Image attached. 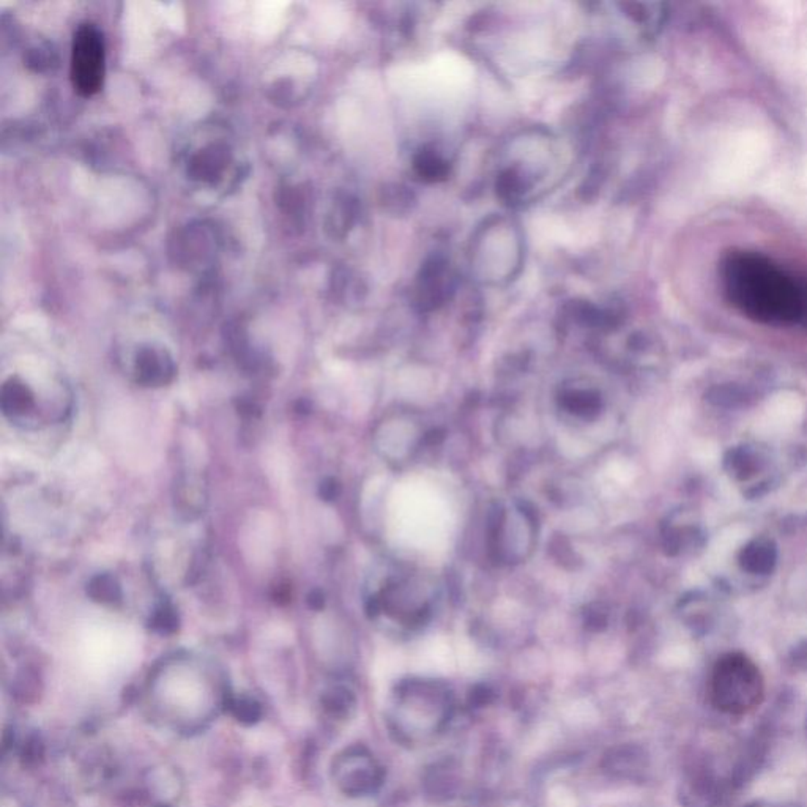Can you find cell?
Returning <instances> with one entry per match:
<instances>
[{"label":"cell","instance_id":"cell-1","mask_svg":"<svg viewBox=\"0 0 807 807\" xmlns=\"http://www.w3.org/2000/svg\"><path fill=\"white\" fill-rule=\"evenodd\" d=\"M720 281L727 301L746 317L765 326L807 328V281L770 257L732 251L720 262Z\"/></svg>","mask_w":807,"mask_h":807},{"label":"cell","instance_id":"cell-2","mask_svg":"<svg viewBox=\"0 0 807 807\" xmlns=\"http://www.w3.org/2000/svg\"><path fill=\"white\" fill-rule=\"evenodd\" d=\"M764 697V675L746 655L730 653L716 663L710 680V699L720 711L745 716L760 707Z\"/></svg>","mask_w":807,"mask_h":807},{"label":"cell","instance_id":"cell-3","mask_svg":"<svg viewBox=\"0 0 807 807\" xmlns=\"http://www.w3.org/2000/svg\"><path fill=\"white\" fill-rule=\"evenodd\" d=\"M106 52L101 32L94 24H82L75 33L71 52V81L78 94L92 96L103 87Z\"/></svg>","mask_w":807,"mask_h":807},{"label":"cell","instance_id":"cell-4","mask_svg":"<svg viewBox=\"0 0 807 807\" xmlns=\"http://www.w3.org/2000/svg\"><path fill=\"white\" fill-rule=\"evenodd\" d=\"M454 273L444 254H432L419 269L413 286V305L429 313L445 305L454 292Z\"/></svg>","mask_w":807,"mask_h":807},{"label":"cell","instance_id":"cell-5","mask_svg":"<svg viewBox=\"0 0 807 807\" xmlns=\"http://www.w3.org/2000/svg\"><path fill=\"white\" fill-rule=\"evenodd\" d=\"M333 770L339 789L347 795H366L381 784V768L368 752L358 747L339 756Z\"/></svg>","mask_w":807,"mask_h":807},{"label":"cell","instance_id":"cell-6","mask_svg":"<svg viewBox=\"0 0 807 807\" xmlns=\"http://www.w3.org/2000/svg\"><path fill=\"white\" fill-rule=\"evenodd\" d=\"M450 161L432 147L419 149L413 157V170L425 182H442L450 176Z\"/></svg>","mask_w":807,"mask_h":807},{"label":"cell","instance_id":"cell-7","mask_svg":"<svg viewBox=\"0 0 807 807\" xmlns=\"http://www.w3.org/2000/svg\"><path fill=\"white\" fill-rule=\"evenodd\" d=\"M560 406L573 415L591 418L601 410V395L595 390H568L560 396Z\"/></svg>","mask_w":807,"mask_h":807},{"label":"cell","instance_id":"cell-8","mask_svg":"<svg viewBox=\"0 0 807 807\" xmlns=\"http://www.w3.org/2000/svg\"><path fill=\"white\" fill-rule=\"evenodd\" d=\"M741 564L743 568L751 573H766L776 562V551L773 549L770 541L758 539L749 546H746L741 552Z\"/></svg>","mask_w":807,"mask_h":807},{"label":"cell","instance_id":"cell-9","mask_svg":"<svg viewBox=\"0 0 807 807\" xmlns=\"http://www.w3.org/2000/svg\"><path fill=\"white\" fill-rule=\"evenodd\" d=\"M2 407L5 413H12L14 417L29 412L33 407L32 393L21 383H8L2 391Z\"/></svg>","mask_w":807,"mask_h":807},{"label":"cell","instance_id":"cell-10","mask_svg":"<svg viewBox=\"0 0 807 807\" xmlns=\"http://www.w3.org/2000/svg\"><path fill=\"white\" fill-rule=\"evenodd\" d=\"M225 705L235 716V720L243 722V724H256L257 720L262 718L261 703L248 695H240V697L227 695Z\"/></svg>","mask_w":807,"mask_h":807},{"label":"cell","instance_id":"cell-11","mask_svg":"<svg viewBox=\"0 0 807 807\" xmlns=\"http://www.w3.org/2000/svg\"><path fill=\"white\" fill-rule=\"evenodd\" d=\"M322 707L333 718H343L351 713L353 697L345 688H333L322 697Z\"/></svg>","mask_w":807,"mask_h":807},{"label":"cell","instance_id":"cell-12","mask_svg":"<svg viewBox=\"0 0 807 807\" xmlns=\"http://www.w3.org/2000/svg\"><path fill=\"white\" fill-rule=\"evenodd\" d=\"M88 595L101 602L117 601L120 598V587L114 577L98 576L88 585Z\"/></svg>","mask_w":807,"mask_h":807},{"label":"cell","instance_id":"cell-13","mask_svg":"<svg viewBox=\"0 0 807 807\" xmlns=\"http://www.w3.org/2000/svg\"><path fill=\"white\" fill-rule=\"evenodd\" d=\"M14 692H16V695H18L19 699L23 702H33V699H35L38 692H40L37 675L29 674V672L21 674V675L18 676V680H16Z\"/></svg>","mask_w":807,"mask_h":807},{"label":"cell","instance_id":"cell-14","mask_svg":"<svg viewBox=\"0 0 807 807\" xmlns=\"http://www.w3.org/2000/svg\"><path fill=\"white\" fill-rule=\"evenodd\" d=\"M153 628L161 632H172L177 628V617L174 610L161 609L153 619Z\"/></svg>","mask_w":807,"mask_h":807},{"label":"cell","instance_id":"cell-15","mask_svg":"<svg viewBox=\"0 0 807 807\" xmlns=\"http://www.w3.org/2000/svg\"><path fill=\"white\" fill-rule=\"evenodd\" d=\"M585 621L587 625L595 626L596 629H600L602 626H606L607 613L602 609V604H591L589 607V612H585Z\"/></svg>","mask_w":807,"mask_h":807},{"label":"cell","instance_id":"cell-16","mask_svg":"<svg viewBox=\"0 0 807 807\" xmlns=\"http://www.w3.org/2000/svg\"><path fill=\"white\" fill-rule=\"evenodd\" d=\"M41 756H43V745H41V741L37 737H33L24 746L23 758H24V762H27V764H35L37 760L41 758Z\"/></svg>","mask_w":807,"mask_h":807},{"label":"cell","instance_id":"cell-17","mask_svg":"<svg viewBox=\"0 0 807 807\" xmlns=\"http://www.w3.org/2000/svg\"><path fill=\"white\" fill-rule=\"evenodd\" d=\"M320 494H322V497H324L326 500H333V499H336L339 494L338 482L333 481V480H328V481L322 486V489H320Z\"/></svg>","mask_w":807,"mask_h":807},{"label":"cell","instance_id":"cell-18","mask_svg":"<svg viewBox=\"0 0 807 807\" xmlns=\"http://www.w3.org/2000/svg\"><path fill=\"white\" fill-rule=\"evenodd\" d=\"M309 602H311V606L319 609L320 606H324V596L320 595L319 591H314Z\"/></svg>","mask_w":807,"mask_h":807},{"label":"cell","instance_id":"cell-19","mask_svg":"<svg viewBox=\"0 0 807 807\" xmlns=\"http://www.w3.org/2000/svg\"><path fill=\"white\" fill-rule=\"evenodd\" d=\"M158 807H170V806H158Z\"/></svg>","mask_w":807,"mask_h":807}]
</instances>
